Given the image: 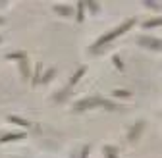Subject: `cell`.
Instances as JSON below:
<instances>
[{"label":"cell","instance_id":"7a4b0ae2","mask_svg":"<svg viewBox=\"0 0 162 158\" xmlns=\"http://www.w3.org/2000/svg\"><path fill=\"white\" fill-rule=\"evenodd\" d=\"M21 133H14V135H8V137H2V141H14V139H21Z\"/></svg>","mask_w":162,"mask_h":158},{"label":"cell","instance_id":"3957f363","mask_svg":"<svg viewBox=\"0 0 162 158\" xmlns=\"http://www.w3.org/2000/svg\"><path fill=\"white\" fill-rule=\"evenodd\" d=\"M83 73H85V68H81V70L77 71V73H75V77H74V79H71V85H74V83H75V81H77V79L81 77V75H83Z\"/></svg>","mask_w":162,"mask_h":158},{"label":"cell","instance_id":"6da1fadb","mask_svg":"<svg viewBox=\"0 0 162 158\" xmlns=\"http://www.w3.org/2000/svg\"><path fill=\"white\" fill-rule=\"evenodd\" d=\"M131 25H133V21H131V19H129V21L125 23V25H122L120 29H116V31H112V33H108L106 37H100V39H99V43H96V44H102V43H106V40L114 39L116 35H120V33H124V31H127V29H129V27H131Z\"/></svg>","mask_w":162,"mask_h":158}]
</instances>
